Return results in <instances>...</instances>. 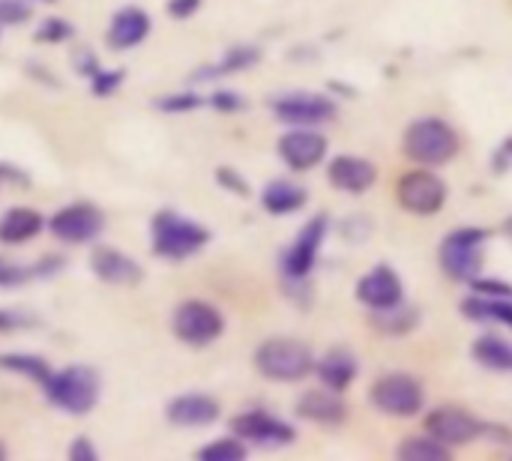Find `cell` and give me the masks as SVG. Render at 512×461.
<instances>
[{"mask_svg": "<svg viewBox=\"0 0 512 461\" xmlns=\"http://www.w3.org/2000/svg\"><path fill=\"white\" fill-rule=\"evenodd\" d=\"M48 228L60 243H90L102 234L105 219L93 204H69L51 216Z\"/></svg>", "mask_w": 512, "mask_h": 461, "instance_id": "cell-11", "label": "cell"}, {"mask_svg": "<svg viewBox=\"0 0 512 461\" xmlns=\"http://www.w3.org/2000/svg\"><path fill=\"white\" fill-rule=\"evenodd\" d=\"M6 459V447H3V444H0V461Z\"/></svg>", "mask_w": 512, "mask_h": 461, "instance_id": "cell-42", "label": "cell"}, {"mask_svg": "<svg viewBox=\"0 0 512 461\" xmlns=\"http://www.w3.org/2000/svg\"><path fill=\"white\" fill-rule=\"evenodd\" d=\"M357 300L363 306L375 309H390L402 303V279L396 276V270H390L387 264H378L375 270H369L360 282H357Z\"/></svg>", "mask_w": 512, "mask_h": 461, "instance_id": "cell-15", "label": "cell"}, {"mask_svg": "<svg viewBox=\"0 0 512 461\" xmlns=\"http://www.w3.org/2000/svg\"><path fill=\"white\" fill-rule=\"evenodd\" d=\"M69 459L72 461H96L99 459V450L87 441V438H78L72 447H69Z\"/></svg>", "mask_w": 512, "mask_h": 461, "instance_id": "cell-37", "label": "cell"}, {"mask_svg": "<svg viewBox=\"0 0 512 461\" xmlns=\"http://www.w3.org/2000/svg\"><path fill=\"white\" fill-rule=\"evenodd\" d=\"M210 240V231L180 213L162 210L153 219V252L168 261H183L201 252Z\"/></svg>", "mask_w": 512, "mask_h": 461, "instance_id": "cell-4", "label": "cell"}, {"mask_svg": "<svg viewBox=\"0 0 512 461\" xmlns=\"http://www.w3.org/2000/svg\"><path fill=\"white\" fill-rule=\"evenodd\" d=\"M369 399L387 417H414L423 411L426 393L417 378H411L405 372H393V375H384L375 381Z\"/></svg>", "mask_w": 512, "mask_h": 461, "instance_id": "cell-7", "label": "cell"}, {"mask_svg": "<svg viewBox=\"0 0 512 461\" xmlns=\"http://www.w3.org/2000/svg\"><path fill=\"white\" fill-rule=\"evenodd\" d=\"M279 156L291 171H309L324 162L327 156V138L315 132L312 126H294L279 138Z\"/></svg>", "mask_w": 512, "mask_h": 461, "instance_id": "cell-12", "label": "cell"}, {"mask_svg": "<svg viewBox=\"0 0 512 461\" xmlns=\"http://www.w3.org/2000/svg\"><path fill=\"white\" fill-rule=\"evenodd\" d=\"M471 288H474V294H480V297H495V300H512V288L510 285H501V282H486V279H474L471 282Z\"/></svg>", "mask_w": 512, "mask_h": 461, "instance_id": "cell-35", "label": "cell"}, {"mask_svg": "<svg viewBox=\"0 0 512 461\" xmlns=\"http://www.w3.org/2000/svg\"><path fill=\"white\" fill-rule=\"evenodd\" d=\"M0 369L6 372H15V375H24L36 384H45L51 369L42 357H33V354H0Z\"/></svg>", "mask_w": 512, "mask_h": 461, "instance_id": "cell-27", "label": "cell"}, {"mask_svg": "<svg viewBox=\"0 0 512 461\" xmlns=\"http://www.w3.org/2000/svg\"><path fill=\"white\" fill-rule=\"evenodd\" d=\"M255 369L267 381L297 384L315 372V357H312L309 345H303L297 339H267L255 351Z\"/></svg>", "mask_w": 512, "mask_h": 461, "instance_id": "cell-2", "label": "cell"}, {"mask_svg": "<svg viewBox=\"0 0 512 461\" xmlns=\"http://www.w3.org/2000/svg\"><path fill=\"white\" fill-rule=\"evenodd\" d=\"M327 180L330 186H336L339 192H348V195H360L366 189L375 186L378 180V168L363 159V156H336L327 168Z\"/></svg>", "mask_w": 512, "mask_h": 461, "instance_id": "cell-16", "label": "cell"}, {"mask_svg": "<svg viewBox=\"0 0 512 461\" xmlns=\"http://www.w3.org/2000/svg\"><path fill=\"white\" fill-rule=\"evenodd\" d=\"M426 435H432L435 441L447 444L450 450L453 447H465L471 441H477L483 435V423L468 414L465 408H435L429 417H426Z\"/></svg>", "mask_w": 512, "mask_h": 461, "instance_id": "cell-10", "label": "cell"}, {"mask_svg": "<svg viewBox=\"0 0 512 461\" xmlns=\"http://www.w3.org/2000/svg\"><path fill=\"white\" fill-rule=\"evenodd\" d=\"M414 324H417V312L414 309H405L402 303L399 306H390V309H375V327L384 330L387 336H402Z\"/></svg>", "mask_w": 512, "mask_h": 461, "instance_id": "cell-28", "label": "cell"}, {"mask_svg": "<svg viewBox=\"0 0 512 461\" xmlns=\"http://www.w3.org/2000/svg\"><path fill=\"white\" fill-rule=\"evenodd\" d=\"M117 84H123V72H93L90 75V87H93V93L96 96H108Z\"/></svg>", "mask_w": 512, "mask_h": 461, "instance_id": "cell-34", "label": "cell"}, {"mask_svg": "<svg viewBox=\"0 0 512 461\" xmlns=\"http://www.w3.org/2000/svg\"><path fill=\"white\" fill-rule=\"evenodd\" d=\"M90 267L102 282L120 285V288H132L144 279V270L138 267V261L117 249H96L90 258Z\"/></svg>", "mask_w": 512, "mask_h": 461, "instance_id": "cell-19", "label": "cell"}, {"mask_svg": "<svg viewBox=\"0 0 512 461\" xmlns=\"http://www.w3.org/2000/svg\"><path fill=\"white\" fill-rule=\"evenodd\" d=\"M33 276V270H27L24 264H15L9 258H0V288H15L24 285Z\"/></svg>", "mask_w": 512, "mask_h": 461, "instance_id": "cell-31", "label": "cell"}, {"mask_svg": "<svg viewBox=\"0 0 512 461\" xmlns=\"http://www.w3.org/2000/svg\"><path fill=\"white\" fill-rule=\"evenodd\" d=\"M24 324H30L24 315H18V312H0V333H3V330H18V327H24Z\"/></svg>", "mask_w": 512, "mask_h": 461, "instance_id": "cell-41", "label": "cell"}, {"mask_svg": "<svg viewBox=\"0 0 512 461\" xmlns=\"http://www.w3.org/2000/svg\"><path fill=\"white\" fill-rule=\"evenodd\" d=\"M486 240L489 234L483 228H459L447 234L438 249L441 270L456 282H474L486 261Z\"/></svg>", "mask_w": 512, "mask_h": 461, "instance_id": "cell-5", "label": "cell"}, {"mask_svg": "<svg viewBox=\"0 0 512 461\" xmlns=\"http://www.w3.org/2000/svg\"><path fill=\"white\" fill-rule=\"evenodd\" d=\"M30 18V6L24 0H0V24L12 27V24H24Z\"/></svg>", "mask_w": 512, "mask_h": 461, "instance_id": "cell-32", "label": "cell"}, {"mask_svg": "<svg viewBox=\"0 0 512 461\" xmlns=\"http://www.w3.org/2000/svg\"><path fill=\"white\" fill-rule=\"evenodd\" d=\"M231 432L240 441H249L258 447H285V444H294V438H297V432L288 423H282L279 417L264 414V411H249V414L234 417Z\"/></svg>", "mask_w": 512, "mask_h": 461, "instance_id": "cell-13", "label": "cell"}, {"mask_svg": "<svg viewBox=\"0 0 512 461\" xmlns=\"http://www.w3.org/2000/svg\"><path fill=\"white\" fill-rule=\"evenodd\" d=\"M297 414L309 423H318V426H339L348 417V405L342 402V396L336 390L324 387V390L303 393L297 402Z\"/></svg>", "mask_w": 512, "mask_h": 461, "instance_id": "cell-20", "label": "cell"}, {"mask_svg": "<svg viewBox=\"0 0 512 461\" xmlns=\"http://www.w3.org/2000/svg\"><path fill=\"white\" fill-rule=\"evenodd\" d=\"M261 204L273 216H288V213H297L306 204V189L297 186V183H291V180H273L264 189Z\"/></svg>", "mask_w": 512, "mask_h": 461, "instance_id": "cell-23", "label": "cell"}, {"mask_svg": "<svg viewBox=\"0 0 512 461\" xmlns=\"http://www.w3.org/2000/svg\"><path fill=\"white\" fill-rule=\"evenodd\" d=\"M246 441L240 438H222V441H213L207 447H201L198 459L201 461H243L246 459Z\"/></svg>", "mask_w": 512, "mask_h": 461, "instance_id": "cell-29", "label": "cell"}, {"mask_svg": "<svg viewBox=\"0 0 512 461\" xmlns=\"http://www.w3.org/2000/svg\"><path fill=\"white\" fill-rule=\"evenodd\" d=\"M396 201L411 216H435L447 204V183L432 171H408L396 183Z\"/></svg>", "mask_w": 512, "mask_h": 461, "instance_id": "cell-8", "label": "cell"}, {"mask_svg": "<svg viewBox=\"0 0 512 461\" xmlns=\"http://www.w3.org/2000/svg\"><path fill=\"white\" fill-rule=\"evenodd\" d=\"M45 219L39 210H30V207H12L0 216V243L6 246H18V243H27L33 240L39 231H42Z\"/></svg>", "mask_w": 512, "mask_h": 461, "instance_id": "cell-22", "label": "cell"}, {"mask_svg": "<svg viewBox=\"0 0 512 461\" xmlns=\"http://www.w3.org/2000/svg\"><path fill=\"white\" fill-rule=\"evenodd\" d=\"M399 459L402 461H447L450 459V447L435 441L432 435H417L402 441L399 447Z\"/></svg>", "mask_w": 512, "mask_h": 461, "instance_id": "cell-26", "label": "cell"}, {"mask_svg": "<svg viewBox=\"0 0 512 461\" xmlns=\"http://www.w3.org/2000/svg\"><path fill=\"white\" fill-rule=\"evenodd\" d=\"M213 105L219 111H240L243 108V96H237V93H216L213 96Z\"/></svg>", "mask_w": 512, "mask_h": 461, "instance_id": "cell-39", "label": "cell"}, {"mask_svg": "<svg viewBox=\"0 0 512 461\" xmlns=\"http://www.w3.org/2000/svg\"><path fill=\"white\" fill-rule=\"evenodd\" d=\"M507 231H510V234H512V219H510V222H507Z\"/></svg>", "mask_w": 512, "mask_h": 461, "instance_id": "cell-43", "label": "cell"}, {"mask_svg": "<svg viewBox=\"0 0 512 461\" xmlns=\"http://www.w3.org/2000/svg\"><path fill=\"white\" fill-rule=\"evenodd\" d=\"M273 114L288 126H321L336 117V102L324 93H285L273 99Z\"/></svg>", "mask_w": 512, "mask_h": 461, "instance_id": "cell-9", "label": "cell"}, {"mask_svg": "<svg viewBox=\"0 0 512 461\" xmlns=\"http://www.w3.org/2000/svg\"><path fill=\"white\" fill-rule=\"evenodd\" d=\"M462 312L474 321H498L512 330V300H495V297H468L462 303Z\"/></svg>", "mask_w": 512, "mask_h": 461, "instance_id": "cell-25", "label": "cell"}, {"mask_svg": "<svg viewBox=\"0 0 512 461\" xmlns=\"http://www.w3.org/2000/svg\"><path fill=\"white\" fill-rule=\"evenodd\" d=\"M156 105H159L162 111H192V108H198V105H201V99H198V96L183 93V96H165V99H159Z\"/></svg>", "mask_w": 512, "mask_h": 461, "instance_id": "cell-36", "label": "cell"}, {"mask_svg": "<svg viewBox=\"0 0 512 461\" xmlns=\"http://www.w3.org/2000/svg\"><path fill=\"white\" fill-rule=\"evenodd\" d=\"M402 147H405V156L414 159L417 165H426V168L429 165H447L459 153V135L447 120L423 117L405 129Z\"/></svg>", "mask_w": 512, "mask_h": 461, "instance_id": "cell-1", "label": "cell"}, {"mask_svg": "<svg viewBox=\"0 0 512 461\" xmlns=\"http://www.w3.org/2000/svg\"><path fill=\"white\" fill-rule=\"evenodd\" d=\"M42 387L51 405L75 417L90 414L99 402V375L87 366H69V369L51 372Z\"/></svg>", "mask_w": 512, "mask_h": 461, "instance_id": "cell-3", "label": "cell"}, {"mask_svg": "<svg viewBox=\"0 0 512 461\" xmlns=\"http://www.w3.org/2000/svg\"><path fill=\"white\" fill-rule=\"evenodd\" d=\"M258 60V48H249V45H243V48H231V51H225V57L210 69L213 75H228V72H240V69H246V66H252Z\"/></svg>", "mask_w": 512, "mask_h": 461, "instance_id": "cell-30", "label": "cell"}, {"mask_svg": "<svg viewBox=\"0 0 512 461\" xmlns=\"http://www.w3.org/2000/svg\"><path fill=\"white\" fill-rule=\"evenodd\" d=\"M168 423L183 426V429H201L219 420V402L204 396V393H183L168 402L165 408Z\"/></svg>", "mask_w": 512, "mask_h": 461, "instance_id": "cell-17", "label": "cell"}, {"mask_svg": "<svg viewBox=\"0 0 512 461\" xmlns=\"http://www.w3.org/2000/svg\"><path fill=\"white\" fill-rule=\"evenodd\" d=\"M201 6V0H168V15L171 18H189L195 15Z\"/></svg>", "mask_w": 512, "mask_h": 461, "instance_id": "cell-38", "label": "cell"}, {"mask_svg": "<svg viewBox=\"0 0 512 461\" xmlns=\"http://www.w3.org/2000/svg\"><path fill=\"white\" fill-rule=\"evenodd\" d=\"M69 36H72V24L63 21V18H51V21H45V24L36 30V39H39V42H63V39H69Z\"/></svg>", "mask_w": 512, "mask_h": 461, "instance_id": "cell-33", "label": "cell"}, {"mask_svg": "<svg viewBox=\"0 0 512 461\" xmlns=\"http://www.w3.org/2000/svg\"><path fill=\"white\" fill-rule=\"evenodd\" d=\"M327 228H330L327 216H315L312 222L303 225V231L297 234L294 246L285 252V261H282V267H285V273H288L291 279H306V276L312 273V267H315V261H318V255H321Z\"/></svg>", "mask_w": 512, "mask_h": 461, "instance_id": "cell-14", "label": "cell"}, {"mask_svg": "<svg viewBox=\"0 0 512 461\" xmlns=\"http://www.w3.org/2000/svg\"><path fill=\"white\" fill-rule=\"evenodd\" d=\"M315 372H318V378H321L324 387H330V390H336V393H345V390L354 384L360 366H357V357H354L351 351L333 348V351H327L321 360H315Z\"/></svg>", "mask_w": 512, "mask_h": 461, "instance_id": "cell-21", "label": "cell"}, {"mask_svg": "<svg viewBox=\"0 0 512 461\" xmlns=\"http://www.w3.org/2000/svg\"><path fill=\"white\" fill-rule=\"evenodd\" d=\"M147 36H150V15L138 6H126V9L114 12L105 39L114 51H129V48L141 45Z\"/></svg>", "mask_w": 512, "mask_h": 461, "instance_id": "cell-18", "label": "cell"}, {"mask_svg": "<svg viewBox=\"0 0 512 461\" xmlns=\"http://www.w3.org/2000/svg\"><path fill=\"white\" fill-rule=\"evenodd\" d=\"M474 360L483 366V369H492V372H512V345L507 339L495 336V333H486L474 342L471 348Z\"/></svg>", "mask_w": 512, "mask_h": 461, "instance_id": "cell-24", "label": "cell"}, {"mask_svg": "<svg viewBox=\"0 0 512 461\" xmlns=\"http://www.w3.org/2000/svg\"><path fill=\"white\" fill-rule=\"evenodd\" d=\"M39 3H54V0H39Z\"/></svg>", "mask_w": 512, "mask_h": 461, "instance_id": "cell-44", "label": "cell"}, {"mask_svg": "<svg viewBox=\"0 0 512 461\" xmlns=\"http://www.w3.org/2000/svg\"><path fill=\"white\" fill-rule=\"evenodd\" d=\"M219 183L231 186L237 195H246V192H249V189H246V183H243L240 177H234V171H231V168H219Z\"/></svg>", "mask_w": 512, "mask_h": 461, "instance_id": "cell-40", "label": "cell"}, {"mask_svg": "<svg viewBox=\"0 0 512 461\" xmlns=\"http://www.w3.org/2000/svg\"><path fill=\"white\" fill-rule=\"evenodd\" d=\"M171 330L183 345L192 348H204L210 342H216L225 330V318L216 306L204 303V300H186L174 309L171 318Z\"/></svg>", "mask_w": 512, "mask_h": 461, "instance_id": "cell-6", "label": "cell"}]
</instances>
